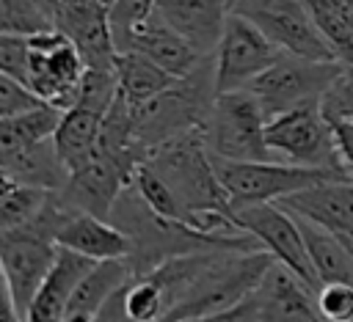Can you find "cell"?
I'll list each match as a JSON object with an SVG mask.
<instances>
[{
	"instance_id": "cell-1",
	"label": "cell",
	"mask_w": 353,
	"mask_h": 322,
	"mask_svg": "<svg viewBox=\"0 0 353 322\" xmlns=\"http://www.w3.org/2000/svg\"><path fill=\"white\" fill-rule=\"evenodd\" d=\"M152 171L163 176V182L174 190L179 204L185 206L193 228L204 234H237L243 231L234 223L232 201L218 179L212 154L204 140V129L182 132L160 146H154L146 160Z\"/></svg>"
},
{
	"instance_id": "cell-2",
	"label": "cell",
	"mask_w": 353,
	"mask_h": 322,
	"mask_svg": "<svg viewBox=\"0 0 353 322\" xmlns=\"http://www.w3.org/2000/svg\"><path fill=\"white\" fill-rule=\"evenodd\" d=\"M218 88H215V58L207 55L193 72L185 77H176L174 85H168L154 99L143 102L141 107H132V132L135 143L143 154H149L154 146L190 132L204 129L210 110L215 105Z\"/></svg>"
},
{
	"instance_id": "cell-3",
	"label": "cell",
	"mask_w": 353,
	"mask_h": 322,
	"mask_svg": "<svg viewBox=\"0 0 353 322\" xmlns=\"http://www.w3.org/2000/svg\"><path fill=\"white\" fill-rule=\"evenodd\" d=\"M273 256L262 248L256 250H218L201 272L193 278L179 303L168 311L163 322H182L193 316L218 314L248 300L273 267Z\"/></svg>"
},
{
	"instance_id": "cell-4",
	"label": "cell",
	"mask_w": 353,
	"mask_h": 322,
	"mask_svg": "<svg viewBox=\"0 0 353 322\" xmlns=\"http://www.w3.org/2000/svg\"><path fill=\"white\" fill-rule=\"evenodd\" d=\"M218 179L232 201V212L254 204H281L290 195H298L323 182L353 179L347 171L334 168H306L281 160H259V162H232L212 157Z\"/></svg>"
},
{
	"instance_id": "cell-5",
	"label": "cell",
	"mask_w": 353,
	"mask_h": 322,
	"mask_svg": "<svg viewBox=\"0 0 353 322\" xmlns=\"http://www.w3.org/2000/svg\"><path fill=\"white\" fill-rule=\"evenodd\" d=\"M268 116L259 99L248 88L223 91L215 96L210 118L204 124V140L212 157L232 162L276 160L265 140Z\"/></svg>"
},
{
	"instance_id": "cell-6",
	"label": "cell",
	"mask_w": 353,
	"mask_h": 322,
	"mask_svg": "<svg viewBox=\"0 0 353 322\" xmlns=\"http://www.w3.org/2000/svg\"><path fill=\"white\" fill-rule=\"evenodd\" d=\"M265 140L273 157L281 162L347 171L339 157L334 127L323 116L320 102H309V105L273 116L265 127Z\"/></svg>"
},
{
	"instance_id": "cell-7",
	"label": "cell",
	"mask_w": 353,
	"mask_h": 322,
	"mask_svg": "<svg viewBox=\"0 0 353 322\" xmlns=\"http://www.w3.org/2000/svg\"><path fill=\"white\" fill-rule=\"evenodd\" d=\"M347 66L339 61H312L284 52L270 69H265L248 91L259 99L268 121L279 113H287L292 107L320 102L325 91L336 83V77Z\"/></svg>"
},
{
	"instance_id": "cell-8",
	"label": "cell",
	"mask_w": 353,
	"mask_h": 322,
	"mask_svg": "<svg viewBox=\"0 0 353 322\" xmlns=\"http://www.w3.org/2000/svg\"><path fill=\"white\" fill-rule=\"evenodd\" d=\"M232 11L254 22L281 52L312 61H336L309 14L306 0H232Z\"/></svg>"
},
{
	"instance_id": "cell-9",
	"label": "cell",
	"mask_w": 353,
	"mask_h": 322,
	"mask_svg": "<svg viewBox=\"0 0 353 322\" xmlns=\"http://www.w3.org/2000/svg\"><path fill=\"white\" fill-rule=\"evenodd\" d=\"M232 215H234V223L243 231L256 237L262 250H268L276 264L287 267L312 292L320 289V281L314 275L312 256H309L301 223L287 206H281V204H254V206H240Z\"/></svg>"
},
{
	"instance_id": "cell-10",
	"label": "cell",
	"mask_w": 353,
	"mask_h": 322,
	"mask_svg": "<svg viewBox=\"0 0 353 322\" xmlns=\"http://www.w3.org/2000/svg\"><path fill=\"white\" fill-rule=\"evenodd\" d=\"M30 41V66L28 88L39 94L47 105L69 110L77 102L80 83L85 74V61L77 47L58 30L28 36Z\"/></svg>"
},
{
	"instance_id": "cell-11",
	"label": "cell",
	"mask_w": 353,
	"mask_h": 322,
	"mask_svg": "<svg viewBox=\"0 0 353 322\" xmlns=\"http://www.w3.org/2000/svg\"><path fill=\"white\" fill-rule=\"evenodd\" d=\"M284 52L245 17L229 14L223 36L215 50V88L218 94L223 91H237L248 88L265 69H270Z\"/></svg>"
},
{
	"instance_id": "cell-12",
	"label": "cell",
	"mask_w": 353,
	"mask_h": 322,
	"mask_svg": "<svg viewBox=\"0 0 353 322\" xmlns=\"http://www.w3.org/2000/svg\"><path fill=\"white\" fill-rule=\"evenodd\" d=\"M50 17L55 30L77 47L85 69H116L119 50L113 44L108 8L91 0H55Z\"/></svg>"
},
{
	"instance_id": "cell-13",
	"label": "cell",
	"mask_w": 353,
	"mask_h": 322,
	"mask_svg": "<svg viewBox=\"0 0 353 322\" xmlns=\"http://www.w3.org/2000/svg\"><path fill=\"white\" fill-rule=\"evenodd\" d=\"M58 248L74 250L91 261H113V259H130L132 242L130 234L116 226L108 217H97L91 212H77L69 209L63 217L58 234H55Z\"/></svg>"
},
{
	"instance_id": "cell-14",
	"label": "cell",
	"mask_w": 353,
	"mask_h": 322,
	"mask_svg": "<svg viewBox=\"0 0 353 322\" xmlns=\"http://www.w3.org/2000/svg\"><path fill=\"white\" fill-rule=\"evenodd\" d=\"M157 14L199 52L215 55L232 0H157Z\"/></svg>"
},
{
	"instance_id": "cell-15",
	"label": "cell",
	"mask_w": 353,
	"mask_h": 322,
	"mask_svg": "<svg viewBox=\"0 0 353 322\" xmlns=\"http://www.w3.org/2000/svg\"><path fill=\"white\" fill-rule=\"evenodd\" d=\"M256 322H325L317 308L314 292L281 264L270 267L262 286L256 289Z\"/></svg>"
},
{
	"instance_id": "cell-16",
	"label": "cell",
	"mask_w": 353,
	"mask_h": 322,
	"mask_svg": "<svg viewBox=\"0 0 353 322\" xmlns=\"http://www.w3.org/2000/svg\"><path fill=\"white\" fill-rule=\"evenodd\" d=\"M94 264L97 261H91V259H85L74 250L61 248L50 275L44 278L41 289L36 292V297H33L22 322H63L66 311H69V303L74 297V289L91 272Z\"/></svg>"
},
{
	"instance_id": "cell-17",
	"label": "cell",
	"mask_w": 353,
	"mask_h": 322,
	"mask_svg": "<svg viewBox=\"0 0 353 322\" xmlns=\"http://www.w3.org/2000/svg\"><path fill=\"white\" fill-rule=\"evenodd\" d=\"M130 50H138L143 55H149L154 63H160L165 72H171L174 77H185L188 72H193L204 55H199L157 11L152 14V19H146L130 41ZM127 50V52H130Z\"/></svg>"
},
{
	"instance_id": "cell-18",
	"label": "cell",
	"mask_w": 353,
	"mask_h": 322,
	"mask_svg": "<svg viewBox=\"0 0 353 322\" xmlns=\"http://www.w3.org/2000/svg\"><path fill=\"white\" fill-rule=\"evenodd\" d=\"M105 116L108 113L91 110L85 105H72L69 110H63L61 124H58L52 140H55L58 157L63 160V165L69 168V173L80 171L94 157V149H97V140H99Z\"/></svg>"
},
{
	"instance_id": "cell-19",
	"label": "cell",
	"mask_w": 353,
	"mask_h": 322,
	"mask_svg": "<svg viewBox=\"0 0 353 322\" xmlns=\"http://www.w3.org/2000/svg\"><path fill=\"white\" fill-rule=\"evenodd\" d=\"M0 173L33 187H44L52 193H61L69 182V168L58 157L55 140H44L39 146L22 149L17 154L0 157Z\"/></svg>"
},
{
	"instance_id": "cell-20",
	"label": "cell",
	"mask_w": 353,
	"mask_h": 322,
	"mask_svg": "<svg viewBox=\"0 0 353 322\" xmlns=\"http://www.w3.org/2000/svg\"><path fill=\"white\" fill-rule=\"evenodd\" d=\"M116 80H119V96L130 107H141L143 102L163 94L168 85L176 83L171 72H165L160 63H154L149 55L130 50L119 52L116 58Z\"/></svg>"
},
{
	"instance_id": "cell-21",
	"label": "cell",
	"mask_w": 353,
	"mask_h": 322,
	"mask_svg": "<svg viewBox=\"0 0 353 322\" xmlns=\"http://www.w3.org/2000/svg\"><path fill=\"white\" fill-rule=\"evenodd\" d=\"M295 215V212H292ZM298 223H301V231H303V239H306V248H309V256H312V267H314V275L323 283H353V250L328 228L295 215Z\"/></svg>"
},
{
	"instance_id": "cell-22",
	"label": "cell",
	"mask_w": 353,
	"mask_h": 322,
	"mask_svg": "<svg viewBox=\"0 0 353 322\" xmlns=\"http://www.w3.org/2000/svg\"><path fill=\"white\" fill-rule=\"evenodd\" d=\"M61 116H63V110H58L52 105H41L36 110H28V113L11 116V118H0V157H8L22 149L52 140L55 129L61 124Z\"/></svg>"
},
{
	"instance_id": "cell-23",
	"label": "cell",
	"mask_w": 353,
	"mask_h": 322,
	"mask_svg": "<svg viewBox=\"0 0 353 322\" xmlns=\"http://www.w3.org/2000/svg\"><path fill=\"white\" fill-rule=\"evenodd\" d=\"M306 8L334 58L353 66V0H306Z\"/></svg>"
},
{
	"instance_id": "cell-24",
	"label": "cell",
	"mask_w": 353,
	"mask_h": 322,
	"mask_svg": "<svg viewBox=\"0 0 353 322\" xmlns=\"http://www.w3.org/2000/svg\"><path fill=\"white\" fill-rule=\"evenodd\" d=\"M55 193L44 187H33L17 179L3 176V190H0V231L19 228L30 223L33 217L41 215V209L50 204Z\"/></svg>"
},
{
	"instance_id": "cell-25",
	"label": "cell",
	"mask_w": 353,
	"mask_h": 322,
	"mask_svg": "<svg viewBox=\"0 0 353 322\" xmlns=\"http://www.w3.org/2000/svg\"><path fill=\"white\" fill-rule=\"evenodd\" d=\"M47 30L55 25L39 0H0V33L39 36Z\"/></svg>"
},
{
	"instance_id": "cell-26",
	"label": "cell",
	"mask_w": 353,
	"mask_h": 322,
	"mask_svg": "<svg viewBox=\"0 0 353 322\" xmlns=\"http://www.w3.org/2000/svg\"><path fill=\"white\" fill-rule=\"evenodd\" d=\"M157 11V0H116L113 8L108 11V22H110V33H113V44L119 52L130 50L132 33L152 19V14Z\"/></svg>"
},
{
	"instance_id": "cell-27",
	"label": "cell",
	"mask_w": 353,
	"mask_h": 322,
	"mask_svg": "<svg viewBox=\"0 0 353 322\" xmlns=\"http://www.w3.org/2000/svg\"><path fill=\"white\" fill-rule=\"evenodd\" d=\"M314 300L325 322H353V283H323Z\"/></svg>"
},
{
	"instance_id": "cell-28",
	"label": "cell",
	"mask_w": 353,
	"mask_h": 322,
	"mask_svg": "<svg viewBox=\"0 0 353 322\" xmlns=\"http://www.w3.org/2000/svg\"><path fill=\"white\" fill-rule=\"evenodd\" d=\"M28 66H30V41L28 36L0 33V74L14 77L28 85Z\"/></svg>"
},
{
	"instance_id": "cell-29",
	"label": "cell",
	"mask_w": 353,
	"mask_h": 322,
	"mask_svg": "<svg viewBox=\"0 0 353 322\" xmlns=\"http://www.w3.org/2000/svg\"><path fill=\"white\" fill-rule=\"evenodd\" d=\"M41 105H47V102L39 94H33L25 83L0 74V118H11V116L28 113V110H36Z\"/></svg>"
},
{
	"instance_id": "cell-30",
	"label": "cell",
	"mask_w": 353,
	"mask_h": 322,
	"mask_svg": "<svg viewBox=\"0 0 353 322\" xmlns=\"http://www.w3.org/2000/svg\"><path fill=\"white\" fill-rule=\"evenodd\" d=\"M256 319H259V300H256V292H254L248 300H243L234 308H226V311H218V314H207V316L182 319V322H256Z\"/></svg>"
},
{
	"instance_id": "cell-31",
	"label": "cell",
	"mask_w": 353,
	"mask_h": 322,
	"mask_svg": "<svg viewBox=\"0 0 353 322\" xmlns=\"http://www.w3.org/2000/svg\"><path fill=\"white\" fill-rule=\"evenodd\" d=\"M334 135H336V146H339V157L347 168V173L353 176V118H342L334 121Z\"/></svg>"
},
{
	"instance_id": "cell-32",
	"label": "cell",
	"mask_w": 353,
	"mask_h": 322,
	"mask_svg": "<svg viewBox=\"0 0 353 322\" xmlns=\"http://www.w3.org/2000/svg\"><path fill=\"white\" fill-rule=\"evenodd\" d=\"M0 322H22L19 314H17V308L11 305L8 297H3V314H0Z\"/></svg>"
},
{
	"instance_id": "cell-33",
	"label": "cell",
	"mask_w": 353,
	"mask_h": 322,
	"mask_svg": "<svg viewBox=\"0 0 353 322\" xmlns=\"http://www.w3.org/2000/svg\"><path fill=\"white\" fill-rule=\"evenodd\" d=\"M91 3H97V6H102V8H108V11H110L116 0H91Z\"/></svg>"
},
{
	"instance_id": "cell-34",
	"label": "cell",
	"mask_w": 353,
	"mask_h": 322,
	"mask_svg": "<svg viewBox=\"0 0 353 322\" xmlns=\"http://www.w3.org/2000/svg\"><path fill=\"white\" fill-rule=\"evenodd\" d=\"M39 3H41V6H44V11L50 14V8H52V3H55V0H39ZM50 19H52V17H50Z\"/></svg>"
},
{
	"instance_id": "cell-35",
	"label": "cell",
	"mask_w": 353,
	"mask_h": 322,
	"mask_svg": "<svg viewBox=\"0 0 353 322\" xmlns=\"http://www.w3.org/2000/svg\"><path fill=\"white\" fill-rule=\"evenodd\" d=\"M347 74H350V83H353V66H347Z\"/></svg>"
}]
</instances>
